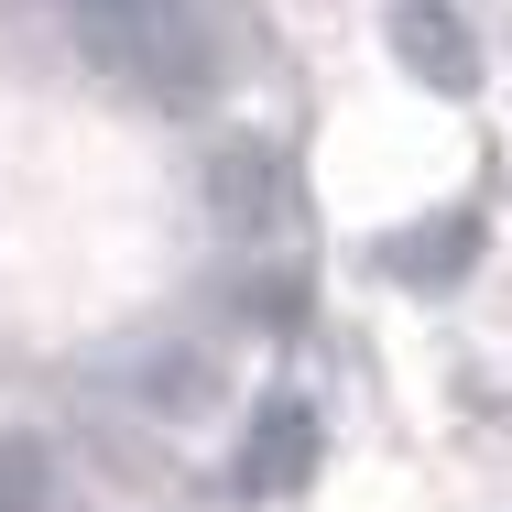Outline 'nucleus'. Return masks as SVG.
Listing matches in <instances>:
<instances>
[{
  "mask_svg": "<svg viewBox=\"0 0 512 512\" xmlns=\"http://www.w3.org/2000/svg\"><path fill=\"white\" fill-rule=\"evenodd\" d=\"M66 22H77L88 66L120 77V88H142V99L186 109L207 88V55H197V33H186L175 0H66Z\"/></svg>",
  "mask_w": 512,
  "mask_h": 512,
  "instance_id": "f257e3e1",
  "label": "nucleus"
},
{
  "mask_svg": "<svg viewBox=\"0 0 512 512\" xmlns=\"http://www.w3.org/2000/svg\"><path fill=\"white\" fill-rule=\"evenodd\" d=\"M207 218H218L240 251H273V240H284V218H295L284 164H273L262 142H218V164H207Z\"/></svg>",
  "mask_w": 512,
  "mask_h": 512,
  "instance_id": "f03ea898",
  "label": "nucleus"
},
{
  "mask_svg": "<svg viewBox=\"0 0 512 512\" xmlns=\"http://www.w3.org/2000/svg\"><path fill=\"white\" fill-rule=\"evenodd\" d=\"M393 55H404L414 88H436V99H469L480 88V33L447 0H393Z\"/></svg>",
  "mask_w": 512,
  "mask_h": 512,
  "instance_id": "7ed1b4c3",
  "label": "nucleus"
},
{
  "mask_svg": "<svg viewBox=\"0 0 512 512\" xmlns=\"http://www.w3.org/2000/svg\"><path fill=\"white\" fill-rule=\"evenodd\" d=\"M480 207H447V218H414V229H393L382 240V273L393 284H414V295H436V284H458L469 262H480Z\"/></svg>",
  "mask_w": 512,
  "mask_h": 512,
  "instance_id": "20e7f679",
  "label": "nucleus"
},
{
  "mask_svg": "<svg viewBox=\"0 0 512 512\" xmlns=\"http://www.w3.org/2000/svg\"><path fill=\"white\" fill-rule=\"evenodd\" d=\"M306 480H316V414L306 404H262L251 436H240V491L262 502V491H306Z\"/></svg>",
  "mask_w": 512,
  "mask_h": 512,
  "instance_id": "39448f33",
  "label": "nucleus"
},
{
  "mask_svg": "<svg viewBox=\"0 0 512 512\" xmlns=\"http://www.w3.org/2000/svg\"><path fill=\"white\" fill-rule=\"evenodd\" d=\"M0 512H44V447L0 436Z\"/></svg>",
  "mask_w": 512,
  "mask_h": 512,
  "instance_id": "423d86ee",
  "label": "nucleus"
}]
</instances>
